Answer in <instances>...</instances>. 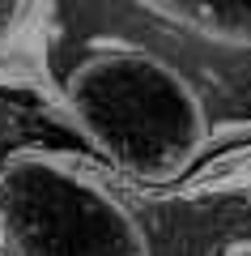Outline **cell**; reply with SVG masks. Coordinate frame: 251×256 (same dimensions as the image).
I'll return each instance as SVG.
<instances>
[{"mask_svg":"<svg viewBox=\"0 0 251 256\" xmlns=\"http://www.w3.org/2000/svg\"><path fill=\"white\" fill-rule=\"evenodd\" d=\"M68 98L81 124L141 175L179 166L200 137L192 90L166 64L145 56H111L85 64L72 77Z\"/></svg>","mask_w":251,"mask_h":256,"instance_id":"6da1fadb","label":"cell"},{"mask_svg":"<svg viewBox=\"0 0 251 256\" xmlns=\"http://www.w3.org/2000/svg\"><path fill=\"white\" fill-rule=\"evenodd\" d=\"M13 256H145L132 218L68 171L21 166L0 196Z\"/></svg>","mask_w":251,"mask_h":256,"instance_id":"7a4b0ae2","label":"cell"},{"mask_svg":"<svg viewBox=\"0 0 251 256\" xmlns=\"http://www.w3.org/2000/svg\"><path fill=\"white\" fill-rule=\"evenodd\" d=\"M217 9L226 13V18H222L226 30H243V26H251V0H222Z\"/></svg>","mask_w":251,"mask_h":256,"instance_id":"3957f363","label":"cell"},{"mask_svg":"<svg viewBox=\"0 0 251 256\" xmlns=\"http://www.w3.org/2000/svg\"><path fill=\"white\" fill-rule=\"evenodd\" d=\"M222 256H251V239H234V244L226 248Z\"/></svg>","mask_w":251,"mask_h":256,"instance_id":"277c9868","label":"cell"}]
</instances>
